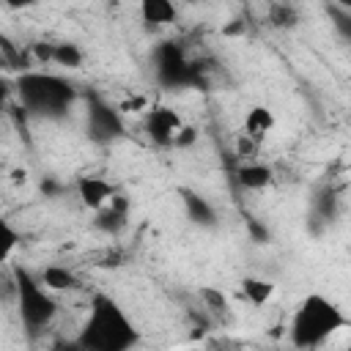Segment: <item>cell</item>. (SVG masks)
Masks as SVG:
<instances>
[{
    "label": "cell",
    "instance_id": "cell-1",
    "mask_svg": "<svg viewBox=\"0 0 351 351\" xmlns=\"http://www.w3.org/2000/svg\"><path fill=\"white\" fill-rule=\"evenodd\" d=\"M137 340V332L115 299L96 293L90 302L88 321L80 335V346L90 351H126Z\"/></svg>",
    "mask_w": 351,
    "mask_h": 351
},
{
    "label": "cell",
    "instance_id": "cell-2",
    "mask_svg": "<svg viewBox=\"0 0 351 351\" xmlns=\"http://www.w3.org/2000/svg\"><path fill=\"white\" fill-rule=\"evenodd\" d=\"M343 326H348V318L340 313V307L321 293H310L293 313L291 340L299 348H313Z\"/></svg>",
    "mask_w": 351,
    "mask_h": 351
},
{
    "label": "cell",
    "instance_id": "cell-3",
    "mask_svg": "<svg viewBox=\"0 0 351 351\" xmlns=\"http://www.w3.org/2000/svg\"><path fill=\"white\" fill-rule=\"evenodd\" d=\"M16 93L19 101L27 112L36 115H63L66 107L74 101V85L55 77V74H41V71H27L16 80Z\"/></svg>",
    "mask_w": 351,
    "mask_h": 351
},
{
    "label": "cell",
    "instance_id": "cell-4",
    "mask_svg": "<svg viewBox=\"0 0 351 351\" xmlns=\"http://www.w3.org/2000/svg\"><path fill=\"white\" fill-rule=\"evenodd\" d=\"M14 282H16V299H19V313L27 329H44L55 313H58V302L41 288L44 282H36L22 266L14 269Z\"/></svg>",
    "mask_w": 351,
    "mask_h": 351
},
{
    "label": "cell",
    "instance_id": "cell-5",
    "mask_svg": "<svg viewBox=\"0 0 351 351\" xmlns=\"http://www.w3.org/2000/svg\"><path fill=\"white\" fill-rule=\"evenodd\" d=\"M156 77L162 85H189V82H197V69L184 58V52L176 47V44H162L156 49Z\"/></svg>",
    "mask_w": 351,
    "mask_h": 351
},
{
    "label": "cell",
    "instance_id": "cell-6",
    "mask_svg": "<svg viewBox=\"0 0 351 351\" xmlns=\"http://www.w3.org/2000/svg\"><path fill=\"white\" fill-rule=\"evenodd\" d=\"M123 134V121L121 115L104 104L99 96L88 99V137L93 143H112Z\"/></svg>",
    "mask_w": 351,
    "mask_h": 351
},
{
    "label": "cell",
    "instance_id": "cell-7",
    "mask_svg": "<svg viewBox=\"0 0 351 351\" xmlns=\"http://www.w3.org/2000/svg\"><path fill=\"white\" fill-rule=\"evenodd\" d=\"M181 118L170 107H154L145 118V132L156 145H176V137L181 132Z\"/></svg>",
    "mask_w": 351,
    "mask_h": 351
},
{
    "label": "cell",
    "instance_id": "cell-8",
    "mask_svg": "<svg viewBox=\"0 0 351 351\" xmlns=\"http://www.w3.org/2000/svg\"><path fill=\"white\" fill-rule=\"evenodd\" d=\"M77 192H80L82 206H88V208H93V211L104 208V206L112 200V195H115V189H112L104 178H96V176H82V178L77 181Z\"/></svg>",
    "mask_w": 351,
    "mask_h": 351
},
{
    "label": "cell",
    "instance_id": "cell-9",
    "mask_svg": "<svg viewBox=\"0 0 351 351\" xmlns=\"http://www.w3.org/2000/svg\"><path fill=\"white\" fill-rule=\"evenodd\" d=\"M126 214H129V200L123 195H112V200L96 211V228L107 233H118L126 225Z\"/></svg>",
    "mask_w": 351,
    "mask_h": 351
},
{
    "label": "cell",
    "instance_id": "cell-10",
    "mask_svg": "<svg viewBox=\"0 0 351 351\" xmlns=\"http://www.w3.org/2000/svg\"><path fill=\"white\" fill-rule=\"evenodd\" d=\"M274 129V112L269 107H250V112L244 115V132L255 140H263V134H269Z\"/></svg>",
    "mask_w": 351,
    "mask_h": 351
},
{
    "label": "cell",
    "instance_id": "cell-11",
    "mask_svg": "<svg viewBox=\"0 0 351 351\" xmlns=\"http://www.w3.org/2000/svg\"><path fill=\"white\" fill-rule=\"evenodd\" d=\"M236 181H239L244 189H263V186L271 184V167H269V165H258V162L241 165V167L236 170Z\"/></svg>",
    "mask_w": 351,
    "mask_h": 351
},
{
    "label": "cell",
    "instance_id": "cell-12",
    "mask_svg": "<svg viewBox=\"0 0 351 351\" xmlns=\"http://www.w3.org/2000/svg\"><path fill=\"white\" fill-rule=\"evenodd\" d=\"M181 197H184V208H186V217L195 222V225H206L211 228L214 225V208L195 192L189 189H181Z\"/></svg>",
    "mask_w": 351,
    "mask_h": 351
},
{
    "label": "cell",
    "instance_id": "cell-13",
    "mask_svg": "<svg viewBox=\"0 0 351 351\" xmlns=\"http://www.w3.org/2000/svg\"><path fill=\"white\" fill-rule=\"evenodd\" d=\"M140 14L151 25H170V22H176L173 0H140Z\"/></svg>",
    "mask_w": 351,
    "mask_h": 351
},
{
    "label": "cell",
    "instance_id": "cell-14",
    "mask_svg": "<svg viewBox=\"0 0 351 351\" xmlns=\"http://www.w3.org/2000/svg\"><path fill=\"white\" fill-rule=\"evenodd\" d=\"M41 282H44V288H49V291H71V288L80 285L77 277H74L66 266H47L44 274H41Z\"/></svg>",
    "mask_w": 351,
    "mask_h": 351
},
{
    "label": "cell",
    "instance_id": "cell-15",
    "mask_svg": "<svg viewBox=\"0 0 351 351\" xmlns=\"http://www.w3.org/2000/svg\"><path fill=\"white\" fill-rule=\"evenodd\" d=\"M241 291H244V296L252 302V304H266L269 299H271V293H274V282L271 280H263V277H244L241 280Z\"/></svg>",
    "mask_w": 351,
    "mask_h": 351
},
{
    "label": "cell",
    "instance_id": "cell-16",
    "mask_svg": "<svg viewBox=\"0 0 351 351\" xmlns=\"http://www.w3.org/2000/svg\"><path fill=\"white\" fill-rule=\"evenodd\" d=\"M52 63L63 66V69H80L82 66V49L71 41H63V44H55V58Z\"/></svg>",
    "mask_w": 351,
    "mask_h": 351
},
{
    "label": "cell",
    "instance_id": "cell-17",
    "mask_svg": "<svg viewBox=\"0 0 351 351\" xmlns=\"http://www.w3.org/2000/svg\"><path fill=\"white\" fill-rule=\"evenodd\" d=\"M269 22H271V27H277V30H291V27H296L299 14H296L291 5L277 3V5H271V11H269Z\"/></svg>",
    "mask_w": 351,
    "mask_h": 351
},
{
    "label": "cell",
    "instance_id": "cell-18",
    "mask_svg": "<svg viewBox=\"0 0 351 351\" xmlns=\"http://www.w3.org/2000/svg\"><path fill=\"white\" fill-rule=\"evenodd\" d=\"M197 293H200V299H203V304H206L208 310H214V313L228 310V296H225L219 288H214V285H200Z\"/></svg>",
    "mask_w": 351,
    "mask_h": 351
},
{
    "label": "cell",
    "instance_id": "cell-19",
    "mask_svg": "<svg viewBox=\"0 0 351 351\" xmlns=\"http://www.w3.org/2000/svg\"><path fill=\"white\" fill-rule=\"evenodd\" d=\"M19 244V233L11 228L8 219L0 222V261H8V255L14 252V247Z\"/></svg>",
    "mask_w": 351,
    "mask_h": 351
},
{
    "label": "cell",
    "instance_id": "cell-20",
    "mask_svg": "<svg viewBox=\"0 0 351 351\" xmlns=\"http://www.w3.org/2000/svg\"><path fill=\"white\" fill-rule=\"evenodd\" d=\"M329 16H332L337 33L351 41V11H346V8H329Z\"/></svg>",
    "mask_w": 351,
    "mask_h": 351
},
{
    "label": "cell",
    "instance_id": "cell-21",
    "mask_svg": "<svg viewBox=\"0 0 351 351\" xmlns=\"http://www.w3.org/2000/svg\"><path fill=\"white\" fill-rule=\"evenodd\" d=\"M258 143H261V140H255V137H250V134L244 132V134L236 140V151H239V156H252L255 148H258Z\"/></svg>",
    "mask_w": 351,
    "mask_h": 351
},
{
    "label": "cell",
    "instance_id": "cell-22",
    "mask_svg": "<svg viewBox=\"0 0 351 351\" xmlns=\"http://www.w3.org/2000/svg\"><path fill=\"white\" fill-rule=\"evenodd\" d=\"M33 55H36L38 63H52V58H55V44L38 41V44H33Z\"/></svg>",
    "mask_w": 351,
    "mask_h": 351
},
{
    "label": "cell",
    "instance_id": "cell-23",
    "mask_svg": "<svg viewBox=\"0 0 351 351\" xmlns=\"http://www.w3.org/2000/svg\"><path fill=\"white\" fill-rule=\"evenodd\" d=\"M195 137H197V132L192 126H181V132L176 137V145H189V143H195Z\"/></svg>",
    "mask_w": 351,
    "mask_h": 351
},
{
    "label": "cell",
    "instance_id": "cell-24",
    "mask_svg": "<svg viewBox=\"0 0 351 351\" xmlns=\"http://www.w3.org/2000/svg\"><path fill=\"white\" fill-rule=\"evenodd\" d=\"M250 230H252V236L258 239V241H266L269 239V233H266V228H261L255 219H250Z\"/></svg>",
    "mask_w": 351,
    "mask_h": 351
},
{
    "label": "cell",
    "instance_id": "cell-25",
    "mask_svg": "<svg viewBox=\"0 0 351 351\" xmlns=\"http://www.w3.org/2000/svg\"><path fill=\"white\" fill-rule=\"evenodd\" d=\"M38 0H5V5L8 8H14V11H19V8H30V5H36Z\"/></svg>",
    "mask_w": 351,
    "mask_h": 351
},
{
    "label": "cell",
    "instance_id": "cell-26",
    "mask_svg": "<svg viewBox=\"0 0 351 351\" xmlns=\"http://www.w3.org/2000/svg\"><path fill=\"white\" fill-rule=\"evenodd\" d=\"M337 5L346 8V11H351V0H337Z\"/></svg>",
    "mask_w": 351,
    "mask_h": 351
}]
</instances>
